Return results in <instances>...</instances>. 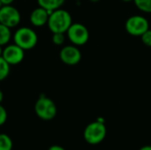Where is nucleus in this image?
<instances>
[{
    "label": "nucleus",
    "mask_w": 151,
    "mask_h": 150,
    "mask_svg": "<svg viewBox=\"0 0 151 150\" xmlns=\"http://www.w3.org/2000/svg\"><path fill=\"white\" fill-rule=\"evenodd\" d=\"M35 111L39 118L49 121L56 117L58 111L55 103L50 98L41 95L35 104Z\"/></svg>",
    "instance_id": "3"
},
{
    "label": "nucleus",
    "mask_w": 151,
    "mask_h": 150,
    "mask_svg": "<svg viewBox=\"0 0 151 150\" xmlns=\"http://www.w3.org/2000/svg\"><path fill=\"white\" fill-rule=\"evenodd\" d=\"M3 99H4V94H3L2 90H0V103H2Z\"/></svg>",
    "instance_id": "22"
},
{
    "label": "nucleus",
    "mask_w": 151,
    "mask_h": 150,
    "mask_svg": "<svg viewBox=\"0 0 151 150\" xmlns=\"http://www.w3.org/2000/svg\"><path fill=\"white\" fill-rule=\"evenodd\" d=\"M2 57L10 65H16L23 61L25 50L15 43L7 44L6 47L3 49Z\"/></svg>",
    "instance_id": "8"
},
{
    "label": "nucleus",
    "mask_w": 151,
    "mask_h": 150,
    "mask_svg": "<svg viewBox=\"0 0 151 150\" xmlns=\"http://www.w3.org/2000/svg\"><path fill=\"white\" fill-rule=\"evenodd\" d=\"M2 5H3V4H1V2H0V8L2 7Z\"/></svg>",
    "instance_id": "26"
},
{
    "label": "nucleus",
    "mask_w": 151,
    "mask_h": 150,
    "mask_svg": "<svg viewBox=\"0 0 151 150\" xmlns=\"http://www.w3.org/2000/svg\"><path fill=\"white\" fill-rule=\"evenodd\" d=\"M140 150H151V146H144Z\"/></svg>",
    "instance_id": "21"
},
{
    "label": "nucleus",
    "mask_w": 151,
    "mask_h": 150,
    "mask_svg": "<svg viewBox=\"0 0 151 150\" xmlns=\"http://www.w3.org/2000/svg\"><path fill=\"white\" fill-rule=\"evenodd\" d=\"M51 12L47 11L46 9L39 6L38 8H35V10L32 11L29 19L30 22L33 26L40 27L48 23L49 20V16Z\"/></svg>",
    "instance_id": "10"
},
{
    "label": "nucleus",
    "mask_w": 151,
    "mask_h": 150,
    "mask_svg": "<svg viewBox=\"0 0 151 150\" xmlns=\"http://www.w3.org/2000/svg\"><path fill=\"white\" fill-rule=\"evenodd\" d=\"M90 2H92V3H96V2H99L100 0H89Z\"/></svg>",
    "instance_id": "25"
},
{
    "label": "nucleus",
    "mask_w": 151,
    "mask_h": 150,
    "mask_svg": "<svg viewBox=\"0 0 151 150\" xmlns=\"http://www.w3.org/2000/svg\"><path fill=\"white\" fill-rule=\"evenodd\" d=\"M136 7L146 13H151V0H134Z\"/></svg>",
    "instance_id": "15"
},
{
    "label": "nucleus",
    "mask_w": 151,
    "mask_h": 150,
    "mask_svg": "<svg viewBox=\"0 0 151 150\" xmlns=\"http://www.w3.org/2000/svg\"><path fill=\"white\" fill-rule=\"evenodd\" d=\"M65 34H63V33H53L52 42L55 45H58V46L62 45L65 42Z\"/></svg>",
    "instance_id": "16"
},
{
    "label": "nucleus",
    "mask_w": 151,
    "mask_h": 150,
    "mask_svg": "<svg viewBox=\"0 0 151 150\" xmlns=\"http://www.w3.org/2000/svg\"><path fill=\"white\" fill-rule=\"evenodd\" d=\"M14 43L24 50H29L35 48L38 42V36L35 31L27 27L18 28L13 34Z\"/></svg>",
    "instance_id": "2"
},
{
    "label": "nucleus",
    "mask_w": 151,
    "mask_h": 150,
    "mask_svg": "<svg viewBox=\"0 0 151 150\" xmlns=\"http://www.w3.org/2000/svg\"><path fill=\"white\" fill-rule=\"evenodd\" d=\"M125 3H129V2H134V0H121Z\"/></svg>",
    "instance_id": "24"
},
{
    "label": "nucleus",
    "mask_w": 151,
    "mask_h": 150,
    "mask_svg": "<svg viewBox=\"0 0 151 150\" xmlns=\"http://www.w3.org/2000/svg\"><path fill=\"white\" fill-rule=\"evenodd\" d=\"M2 54H3V48H2V46L0 45V57H2Z\"/></svg>",
    "instance_id": "23"
},
{
    "label": "nucleus",
    "mask_w": 151,
    "mask_h": 150,
    "mask_svg": "<svg viewBox=\"0 0 151 150\" xmlns=\"http://www.w3.org/2000/svg\"><path fill=\"white\" fill-rule=\"evenodd\" d=\"M69 41L75 46H82L86 44L89 39V32L88 28L81 23H73L66 32Z\"/></svg>",
    "instance_id": "6"
},
{
    "label": "nucleus",
    "mask_w": 151,
    "mask_h": 150,
    "mask_svg": "<svg viewBox=\"0 0 151 150\" xmlns=\"http://www.w3.org/2000/svg\"><path fill=\"white\" fill-rule=\"evenodd\" d=\"M60 60L67 65H75L81 59V52L75 45H66L59 52Z\"/></svg>",
    "instance_id": "9"
},
{
    "label": "nucleus",
    "mask_w": 151,
    "mask_h": 150,
    "mask_svg": "<svg viewBox=\"0 0 151 150\" xmlns=\"http://www.w3.org/2000/svg\"><path fill=\"white\" fill-rule=\"evenodd\" d=\"M125 27L129 34L133 36H142L148 29H150V23L143 16L133 15L126 21Z\"/></svg>",
    "instance_id": "5"
},
{
    "label": "nucleus",
    "mask_w": 151,
    "mask_h": 150,
    "mask_svg": "<svg viewBox=\"0 0 151 150\" xmlns=\"http://www.w3.org/2000/svg\"><path fill=\"white\" fill-rule=\"evenodd\" d=\"M65 2V0H37L39 6L46 9L50 12L61 8Z\"/></svg>",
    "instance_id": "11"
},
{
    "label": "nucleus",
    "mask_w": 151,
    "mask_h": 150,
    "mask_svg": "<svg viewBox=\"0 0 151 150\" xmlns=\"http://www.w3.org/2000/svg\"><path fill=\"white\" fill-rule=\"evenodd\" d=\"M21 19L20 12L17 8L10 5H2L0 8V23L10 27H17Z\"/></svg>",
    "instance_id": "7"
},
{
    "label": "nucleus",
    "mask_w": 151,
    "mask_h": 150,
    "mask_svg": "<svg viewBox=\"0 0 151 150\" xmlns=\"http://www.w3.org/2000/svg\"><path fill=\"white\" fill-rule=\"evenodd\" d=\"M73 24V19L71 14L64 9H57L53 11L48 20L49 29L52 33H63L65 34L71 25Z\"/></svg>",
    "instance_id": "1"
},
{
    "label": "nucleus",
    "mask_w": 151,
    "mask_h": 150,
    "mask_svg": "<svg viewBox=\"0 0 151 150\" xmlns=\"http://www.w3.org/2000/svg\"><path fill=\"white\" fill-rule=\"evenodd\" d=\"M106 136V127L102 121H96L88 125L84 131V139L89 144H98Z\"/></svg>",
    "instance_id": "4"
},
{
    "label": "nucleus",
    "mask_w": 151,
    "mask_h": 150,
    "mask_svg": "<svg viewBox=\"0 0 151 150\" xmlns=\"http://www.w3.org/2000/svg\"><path fill=\"white\" fill-rule=\"evenodd\" d=\"M48 150H65L63 147H61V146H58V145H53V146H51L50 149Z\"/></svg>",
    "instance_id": "20"
},
{
    "label": "nucleus",
    "mask_w": 151,
    "mask_h": 150,
    "mask_svg": "<svg viewBox=\"0 0 151 150\" xmlns=\"http://www.w3.org/2000/svg\"><path fill=\"white\" fill-rule=\"evenodd\" d=\"M14 1H15V0H0V2H1V4H2L3 5H10V4H12Z\"/></svg>",
    "instance_id": "19"
},
{
    "label": "nucleus",
    "mask_w": 151,
    "mask_h": 150,
    "mask_svg": "<svg viewBox=\"0 0 151 150\" xmlns=\"http://www.w3.org/2000/svg\"><path fill=\"white\" fill-rule=\"evenodd\" d=\"M77 1H79V0H77Z\"/></svg>",
    "instance_id": "27"
},
{
    "label": "nucleus",
    "mask_w": 151,
    "mask_h": 150,
    "mask_svg": "<svg viewBox=\"0 0 151 150\" xmlns=\"http://www.w3.org/2000/svg\"><path fill=\"white\" fill-rule=\"evenodd\" d=\"M7 120V111L0 103V126H3Z\"/></svg>",
    "instance_id": "18"
},
{
    "label": "nucleus",
    "mask_w": 151,
    "mask_h": 150,
    "mask_svg": "<svg viewBox=\"0 0 151 150\" xmlns=\"http://www.w3.org/2000/svg\"><path fill=\"white\" fill-rule=\"evenodd\" d=\"M10 65L3 58V57H0V81L4 80L9 73H10Z\"/></svg>",
    "instance_id": "14"
},
{
    "label": "nucleus",
    "mask_w": 151,
    "mask_h": 150,
    "mask_svg": "<svg viewBox=\"0 0 151 150\" xmlns=\"http://www.w3.org/2000/svg\"><path fill=\"white\" fill-rule=\"evenodd\" d=\"M142 42L146 45L151 47V29H148L142 36Z\"/></svg>",
    "instance_id": "17"
},
{
    "label": "nucleus",
    "mask_w": 151,
    "mask_h": 150,
    "mask_svg": "<svg viewBox=\"0 0 151 150\" xmlns=\"http://www.w3.org/2000/svg\"><path fill=\"white\" fill-rule=\"evenodd\" d=\"M12 38L11 28L0 23V45L4 46L9 43Z\"/></svg>",
    "instance_id": "12"
},
{
    "label": "nucleus",
    "mask_w": 151,
    "mask_h": 150,
    "mask_svg": "<svg viewBox=\"0 0 151 150\" xmlns=\"http://www.w3.org/2000/svg\"><path fill=\"white\" fill-rule=\"evenodd\" d=\"M13 143L10 136L5 133H0V150H12Z\"/></svg>",
    "instance_id": "13"
}]
</instances>
